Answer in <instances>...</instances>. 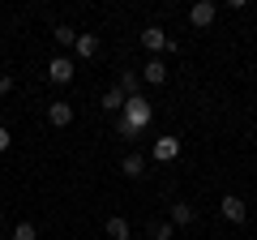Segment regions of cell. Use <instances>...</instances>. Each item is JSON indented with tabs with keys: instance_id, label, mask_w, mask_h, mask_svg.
Segmentation results:
<instances>
[{
	"instance_id": "1",
	"label": "cell",
	"mask_w": 257,
	"mask_h": 240,
	"mask_svg": "<svg viewBox=\"0 0 257 240\" xmlns=\"http://www.w3.org/2000/svg\"><path fill=\"white\" fill-rule=\"evenodd\" d=\"M150 120H155V103H150L146 94H138V99L124 103V111H120V120H116V129L124 133V138H138L142 129H150Z\"/></svg>"
},
{
	"instance_id": "2",
	"label": "cell",
	"mask_w": 257,
	"mask_h": 240,
	"mask_svg": "<svg viewBox=\"0 0 257 240\" xmlns=\"http://www.w3.org/2000/svg\"><path fill=\"white\" fill-rule=\"evenodd\" d=\"M73 73H77V65H73V60H69L64 52L47 60V82H56V86H69V82H73Z\"/></svg>"
},
{
	"instance_id": "4",
	"label": "cell",
	"mask_w": 257,
	"mask_h": 240,
	"mask_svg": "<svg viewBox=\"0 0 257 240\" xmlns=\"http://www.w3.org/2000/svg\"><path fill=\"white\" fill-rule=\"evenodd\" d=\"M214 18H219V5H214V0H197V5H193L189 9V22L197 30H206V26H214Z\"/></svg>"
},
{
	"instance_id": "5",
	"label": "cell",
	"mask_w": 257,
	"mask_h": 240,
	"mask_svg": "<svg viewBox=\"0 0 257 240\" xmlns=\"http://www.w3.org/2000/svg\"><path fill=\"white\" fill-rule=\"evenodd\" d=\"M142 47H146V52H155V56H159V52H172L176 43H172V39L163 35V26H146V30H142Z\"/></svg>"
},
{
	"instance_id": "7",
	"label": "cell",
	"mask_w": 257,
	"mask_h": 240,
	"mask_svg": "<svg viewBox=\"0 0 257 240\" xmlns=\"http://www.w3.org/2000/svg\"><path fill=\"white\" fill-rule=\"evenodd\" d=\"M47 125H56V129L73 125V103H47Z\"/></svg>"
},
{
	"instance_id": "14",
	"label": "cell",
	"mask_w": 257,
	"mask_h": 240,
	"mask_svg": "<svg viewBox=\"0 0 257 240\" xmlns=\"http://www.w3.org/2000/svg\"><path fill=\"white\" fill-rule=\"evenodd\" d=\"M120 172H124L128 180H138V176L146 172V159H142V155H124V163H120Z\"/></svg>"
},
{
	"instance_id": "13",
	"label": "cell",
	"mask_w": 257,
	"mask_h": 240,
	"mask_svg": "<svg viewBox=\"0 0 257 240\" xmlns=\"http://www.w3.org/2000/svg\"><path fill=\"white\" fill-rule=\"evenodd\" d=\"M103 231H107V240H128V219H120V214H111V219L103 223Z\"/></svg>"
},
{
	"instance_id": "20",
	"label": "cell",
	"mask_w": 257,
	"mask_h": 240,
	"mask_svg": "<svg viewBox=\"0 0 257 240\" xmlns=\"http://www.w3.org/2000/svg\"><path fill=\"white\" fill-rule=\"evenodd\" d=\"M0 223H5V210H0Z\"/></svg>"
},
{
	"instance_id": "17",
	"label": "cell",
	"mask_w": 257,
	"mask_h": 240,
	"mask_svg": "<svg viewBox=\"0 0 257 240\" xmlns=\"http://www.w3.org/2000/svg\"><path fill=\"white\" fill-rule=\"evenodd\" d=\"M9 240H39V227H35V223H26V219H22L18 227H13V236H9Z\"/></svg>"
},
{
	"instance_id": "10",
	"label": "cell",
	"mask_w": 257,
	"mask_h": 240,
	"mask_svg": "<svg viewBox=\"0 0 257 240\" xmlns=\"http://www.w3.org/2000/svg\"><path fill=\"white\" fill-rule=\"evenodd\" d=\"M197 223V210L189 202H172V227H193Z\"/></svg>"
},
{
	"instance_id": "3",
	"label": "cell",
	"mask_w": 257,
	"mask_h": 240,
	"mask_svg": "<svg viewBox=\"0 0 257 240\" xmlns=\"http://www.w3.org/2000/svg\"><path fill=\"white\" fill-rule=\"evenodd\" d=\"M150 159H155V163H176V159H180V138H155Z\"/></svg>"
},
{
	"instance_id": "12",
	"label": "cell",
	"mask_w": 257,
	"mask_h": 240,
	"mask_svg": "<svg viewBox=\"0 0 257 240\" xmlns=\"http://www.w3.org/2000/svg\"><path fill=\"white\" fill-rule=\"evenodd\" d=\"M73 52H77V60H90V56L99 52V35H77Z\"/></svg>"
},
{
	"instance_id": "11",
	"label": "cell",
	"mask_w": 257,
	"mask_h": 240,
	"mask_svg": "<svg viewBox=\"0 0 257 240\" xmlns=\"http://www.w3.org/2000/svg\"><path fill=\"white\" fill-rule=\"evenodd\" d=\"M116 86L124 90V99H138V94H142V73H133V69H124Z\"/></svg>"
},
{
	"instance_id": "18",
	"label": "cell",
	"mask_w": 257,
	"mask_h": 240,
	"mask_svg": "<svg viewBox=\"0 0 257 240\" xmlns=\"http://www.w3.org/2000/svg\"><path fill=\"white\" fill-rule=\"evenodd\" d=\"M9 146H13V133L5 129V125H0V155H5V150H9Z\"/></svg>"
},
{
	"instance_id": "9",
	"label": "cell",
	"mask_w": 257,
	"mask_h": 240,
	"mask_svg": "<svg viewBox=\"0 0 257 240\" xmlns=\"http://www.w3.org/2000/svg\"><path fill=\"white\" fill-rule=\"evenodd\" d=\"M124 90H120V86H111V90H103V99H99V107L103 111H111V116H120V111H124Z\"/></svg>"
},
{
	"instance_id": "15",
	"label": "cell",
	"mask_w": 257,
	"mask_h": 240,
	"mask_svg": "<svg viewBox=\"0 0 257 240\" xmlns=\"http://www.w3.org/2000/svg\"><path fill=\"white\" fill-rule=\"evenodd\" d=\"M52 39H56L60 47H73V43H77V30H73V26H64V22H60V26L52 30Z\"/></svg>"
},
{
	"instance_id": "8",
	"label": "cell",
	"mask_w": 257,
	"mask_h": 240,
	"mask_svg": "<svg viewBox=\"0 0 257 240\" xmlns=\"http://www.w3.org/2000/svg\"><path fill=\"white\" fill-rule=\"evenodd\" d=\"M142 82H150V86H163V82H167V69H163L159 56H150L146 65H142Z\"/></svg>"
},
{
	"instance_id": "6",
	"label": "cell",
	"mask_w": 257,
	"mask_h": 240,
	"mask_svg": "<svg viewBox=\"0 0 257 240\" xmlns=\"http://www.w3.org/2000/svg\"><path fill=\"white\" fill-rule=\"evenodd\" d=\"M219 214H223V219H227V223H244V219H248V206L240 202L236 193H227V197H223V202H219Z\"/></svg>"
},
{
	"instance_id": "19",
	"label": "cell",
	"mask_w": 257,
	"mask_h": 240,
	"mask_svg": "<svg viewBox=\"0 0 257 240\" xmlns=\"http://www.w3.org/2000/svg\"><path fill=\"white\" fill-rule=\"evenodd\" d=\"M9 90H13V77H9V73H0V94H9Z\"/></svg>"
},
{
	"instance_id": "16",
	"label": "cell",
	"mask_w": 257,
	"mask_h": 240,
	"mask_svg": "<svg viewBox=\"0 0 257 240\" xmlns=\"http://www.w3.org/2000/svg\"><path fill=\"white\" fill-rule=\"evenodd\" d=\"M172 236H176L172 219H163V223H150V240H172Z\"/></svg>"
}]
</instances>
